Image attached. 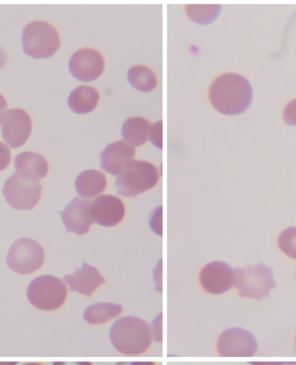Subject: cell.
Returning <instances> with one entry per match:
<instances>
[{
  "mask_svg": "<svg viewBox=\"0 0 296 365\" xmlns=\"http://www.w3.org/2000/svg\"><path fill=\"white\" fill-rule=\"evenodd\" d=\"M108 185L107 178L98 170L89 169L77 176L75 186L81 197L89 200L103 193Z\"/></svg>",
  "mask_w": 296,
  "mask_h": 365,
  "instance_id": "2e32d148",
  "label": "cell"
},
{
  "mask_svg": "<svg viewBox=\"0 0 296 365\" xmlns=\"http://www.w3.org/2000/svg\"><path fill=\"white\" fill-rule=\"evenodd\" d=\"M249 339L247 332L233 328L226 330L220 336L217 343L218 355L221 356H234L245 354Z\"/></svg>",
  "mask_w": 296,
  "mask_h": 365,
  "instance_id": "e0dca14e",
  "label": "cell"
},
{
  "mask_svg": "<svg viewBox=\"0 0 296 365\" xmlns=\"http://www.w3.org/2000/svg\"><path fill=\"white\" fill-rule=\"evenodd\" d=\"M68 284L71 292H76L80 294L91 297L97 289L106 283L103 275L96 267L83 263L81 269H76L74 273L68 274L63 278Z\"/></svg>",
  "mask_w": 296,
  "mask_h": 365,
  "instance_id": "5bb4252c",
  "label": "cell"
},
{
  "mask_svg": "<svg viewBox=\"0 0 296 365\" xmlns=\"http://www.w3.org/2000/svg\"><path fill=\"white\" fill-rule=\"evenodd\" d=\"M283 120L289 125H296V99L287 104L283 111Z\"/></svg>",
  "mask_w": 296,
  "mask_h": 365,
  "instance_id": "cb8c5ba5",
  "label": "cell"
},
{
  "mask_svg": "<svg viewBox=\"0 0 296 365\" xmlns=\"http://www.w3.org/2000/svg\"><path fill=\"white\" fill-rule=\"evenodd\" d=\"M15 169L19 175L39 182L47 176L49 164L41 154L24 152L16 157Z\"/></svg>",
  "mask_w": 296,
  "mask_h": 365,
  "instance_id": "9a60e30c",
  "label": "cell"
},
{
  "mask_svg": "<svg viewBox=\"0 0 296 365\" xmlns=\"http://www.w3.org/2000/svg\"><path fill=\"white\" fill-rule=\"evenodd\" d=\"M128 79L133 88L141 92L152 91L158 84L155 73L143 64H137L129 68Z\"/></svg>",
  "mask_w": 296,
  "mask_h": 365,
  "instance_id": "44dd1931",
  "label": "cell"
},
{
  "mask_svg": "<svg viewBox=\"0 0 296 365\" xmlns=\"http://www.w3.org/2000/svg\"><path fill=\"white\" fill-rule=\"evenodd\" d=\"M160 180L156 166L144 160H133L117 177L116 185L118 194L133 197L155 187Z\"/></svg>",
  "mask_w": 296,
  "mask_h": 365,
  "instance_id": "277c9868",
  "label": "cell"
},
{
  "mask_svg": "<svg viewBox=\"0 0 296 365\" xmlns=\"http://www.w3.org/2000/svg\"><path fill=\"white\" fill-rule=\"evenodd\" d=\"M116 365H157L155 362H118Z\"/></svg>",
  "mask_w": 296,
  "mask_h": 365,
  "instance_id": "f1b7e54d",
  "label": "cell"
},
{
  "mask_svg": "<svg viewBox=\"0 0 296 365\" xmlns=\"http://www.w3.org/2000/svg\"><path fill=\"white\" fill-rule=\"evenodd\" d=\"M135 157V148L125 141H116L107 145L101 153V168L111 175L119 176Z\"/></svg>",
  "mask_w": 296,
  "mask_h": 365,
  "instance_id": "4fadbf2b",
  "label": "cell"
},
{
  "mask_svg": "<svg viewBox=\"0 0 296 365\" xmlns=\"http://www.w3.org/2000/svg\"><path fill=\"white\" fill-rule=\"evenodd\" d=\"M17 362H0V365H16Z\"/></svg>",
  "mask_w": 296,
  "mask_h": 365,
  "instance_id": "4dcf8cb0",
  "label": "cell"
},
{
  "mask_svg": "<svg viewBox=\"0 0 296 365\" xmlns=\"http://www.w3.org/2000/svg\"><path fill=\"white\" fill-rule=\"evenodd\" d=\"M209 100L217 111L226 115L245 113L253 101L249 80L237 73H225L215 79L209 88Z\"/></svg>",
  "mask_w": 296,
  "mask_h": 365,
  "instance_id": "6da1fadb",
  "label": "cell"
},
{
  "mask_svg": "<svg viewBox=\"0 0 296 365\" xmlns=\"http://www.w3.org/2000/svg\"><path fill=\"white\" fill-rule=\"evenodd\" d=\"M11 151L3 142H0V172L5 170L11 162Z\"/></svg>",
  "mask_w": 296,
  "mask_h": 365,
  "instance_id": "d4e9b609",
  "label": "cell"
},
{
  "mask_svg": "<svg viewBox=\"0 0 296 365\" xmlns=\"http://www.w3.org/2000/svg\"><path fill=\"white\" fill-rule=\"evenodd\" d=\"M53 365H94L91 362H55Z\"/></svg>",
  "mask_w": 296,
  "mask_h": 365,
  "instance_id": "f546056e",
  "label": "cell"
},
{
  "mask_svg": "<svg viewBox=\"0 0 296 365\" xmlns=\"http://www.w3.org/2000/svg\"><path fill=\"white\" fill-rule=\"evenodd\" d=\"M198 281L206 293L222 294L233 286L235 271L225 262H210L202 267Z\"/></svg>",
  "mask_w": 296,
  "mask_h": 365,
  "instance_id": "30bf717a",
  "label": "cell"
},
{
  "mask_svg": "<svg viewBox=\"0 0 296 365\" xmlns=\"http://www.w3.org/2000/svg\"><path fill=\"white\" fill-rule=\"evenodd\" d=\"M39 182L24 178L16 173L5 182L3 194L12 208L20 210L34 209L41 197Z\"/></svg>",
  "mask_w": 296,
  "mask_h": 365,
  "instance_id": "52a82bcc",
  "label": "cell"
},
{
  "mask_svg": "<svg viewBox=\"0 0 296 365\" xmlns=\"http://www.w3.org/2000/svg\"><path fill=\"white\" fill-rule=\"evenodd\" d=\"M150 225L151 228L156 232L159 236H162L161 234V207L154 210L152 214L151 220H150Z\"/></svg>",
  "mask_w": 296,
  "mask_h": 365,
  "instance_id": "4316f807",
  "label": "cell"
},
{
  "mask_svg": "<svg viewBox=\"0 0 296 365\" xmlns=\"http://www.w3.org/2000/svg\"><path fill=\"white\" fill-rule=\"evenodd\" d=\"M186 14L193 22L200 24L213 23L220 14L221 6L218 5H186Z\"/></svg>",
  "mask_w": 296,
  "mask_h": 365,
  "instance_id": "7402d4cb",
  "label": "cell"
},
{
  "mask_svg": "<svg viewBox=\"0 0 296 365\" xmlns=\"http://www.w3.org/2000/svg\"><path fill=\"white\" fill-rule=\"evenodd\" d=\"M105 59L100 51L93 48H83L71 56L68 68L75 78L92 82L103 74Z\"/></svg>",
  "mask_w": 296,
  "mask_h": 365,
  "instance_id": "9c48e42d",
  "label": "cell"
},
{
  "mask_svg": "<svg viewBox=\"0 0 296 365\" xmlns=\"http://www.w3.org/2000/svg\"><path fill=\"white\" fill-rule=\"evenodd\" d=\"M99 99V93L96 88L81 85L71 93L68 104L73 112L83 115L94 110L98 105Z\"/></svg>",
  "mask_w": 296,
  "mask_h": 365,
  "instance_id": "ac0fdd59",
  "label": "cell"
},
{
  "mask_svg": "<svg viewBox=\"0 0 296 365\" xmlns=\"http://www.w3.org/2000/svg\"><path fill=\"white\" fill-rule=\"evenodd\" d=\"M0 127L6 144L12 148H19L26 143L31 135V116L21 108L9 109L0 117Z\"/></svg>",
  "mask_w": 296,
  "mask_h": 365,
  "instance_id": "ba28073f",
  "label": "cell"
},
{
  "mask_svg": "<svg viewBox=\"0 0 296 365\" xmlns=\"http://www.w3.org/2000/svg\"><path fill=\"white\" fill-rule=\"evenodd\" d=\"M22 43L26 54L36 59L51 58L61 46L58 30L44 20H35L24 26Z\"/></svg>",
  "mask_w": 296,
  "mask_h": 365,
  "instance_id": "3957f363",
  "label": "cell"
},
{
  "mask_svg": "<svg viewBox=\"0 0 296 365\" xmlns=\"http://www.w3.org/2000/svg\"><path fill=\"white\" fill-rule=\"evenodd\" d=\"M91 205V202L88 200L76 197L60 212L67 232L75 233L77 236H83L89 232L94 224Z\"/></svg>",
  "mask_w": 296,
  "mask_h": 365,
  "instance_id": "8fae6325",
  "label": "cell"
},
{
  "mask_svg": "<svg viewBox=\"0 0 296 365\" xmlns=\"http://www.w3.org/2000/svg\"><path fill=\"white\" fill-rule=\"evenodd\" d=\"M24 365H43V364H40V363H27V364H24Z\"/></svg>",
  "mask_w": 296,
  "mask_h": 365,
  "instance_id": "1f68e13d",
  "label": "cell"
},
{
  "mask_svg": "<svg viewBox=\"0 0 296 365\" xmlns=\"http://www.w3.org/2000/svg\"><path fill=\"white\" fill-rule=\"evenodd\" d=\"M109 339L113 347L121 355L127 356L143 355L153 341L150 324L135 316L117 319L112 324Z\"/></svg>",
  "mask_w": 296,
  "mask_h": 365,
  "instance_id": "7a4b0ae2",
  "label": "cell"
},
{
  "mask_svg": "<svg viewBox=\"0 0 296 365\" xmlns=\"http://www.w3.org/2000/svg\"><path fill=\"white\" fill-rule=\"evenodd\" d=\"M148 138L156 148L162 149V120L157 121L150 127Z\"/></svg>",
  "mask_w": 296,
  "mask_h": 365,
  "instance_id": "603a6c76",
  "label": "cell"
},
{
  "mask_svg": "<svg viewBox=\"0 0 296 365\" xmlns=\"http://www.w3.org/2000/svg\"><path fill=\"white\" fill-rule=\"evenodd\" d=\"M123 307L116 303H96L88 306L83 312V319L89 324H101L119 317Z\"/></svg>",
  "mask_w": 296,
  "mask_h": 365,
  "instance_id": "ffe728a7",
  "label": "cell"
},
{
  "mask_svg": "<svg viewBox=\"0 0 296 365\" xmlns=\"http://www.w3.org/2000/svg\"><path fill=\"white\" fill-rule=\"evenodd\" d=\"M91 213L94 222L111 228L123 220L126 210L123 202L118 197L101 195L91 202Z\"/></svg>",
  "mask_w": 296,
  "mask_h": 365,
  "instance_id": "7c38bea8",
  "label": "cell"
},
{
  "mask_svg": "<svg viewBox=\"0 0 296 365\" xmlns=\"http://www.w3.org/2000/svg\"><path fill=\"white\" fill-rule=\"evenodd\" d=\"M8 107L7 101L1 94H0V117L6 111Z\"/></svg>",
  "mask_w": 296,
  "mask_h": 365,
  "instance_id": "83f0119b",
  "label": "cell"
},
{
  "mask_svg": "<svg viewBox=\"0 0 296 365\" xmlns=\"http://www.w3.org/2000/svg\"><path fill=\"white\" fill-rule=\"evenodd\" d=\"M44 250L43 247L32 239L23 237L11 245L7 255L8 267L19 274H30L44 265Z\"/></svg>",
  "mask_w": 296,
  "mask_h": 365,
  "instance_id": "8992f818",
  "label": "cell"
},
{
  "mask_svg": "<svg viewBox=\"0 0 296 365\" xmlns=\"http://www.w3.org/2000/svg\"><path fill=\"white\" fill-rule=\"evenodd\" d=\"M68 295L66 283L53 275L36 278L27 289V298L39 310L51 312L59 309Z\"/></svg>",
  "mask_w": 296,
  "mask_h": 365,
  "instance_id": "5b68a950",
  "label": "cell"
},
{
  "mask_svg": "<svg viewBox=\"0 0 296 365\" xmlns=\"http://www.w3.org/2000/svg\"><path fill=\"white\" fill-rule=\"evenodd\" d=\"M162 314L157 316L156 319L153 320L151 327L153 339L158 343L162 342Z\"/></svg>",
  "mask_w": 296,
  "mask_h": 365,
  "instance_id": "484cf974",
  "label": "cell"
},
{
  "mask_svg": "<svg viewBox=\"0 0 296 365\" xmlns=\"http://www.w3.org/2000/svg\"><path fill=\"white\" fill-rule=\"evenodd\" d=\"M150 127L149 121L143 117H131L124 121L121 135L126 143L133 148L141 147L148 141Z\"/></svg>",
  "mask_w": 296,
  "mask_h": 365,
  "instance_id": "d6986e66",
  "label": "cell"
}]
</instances>
